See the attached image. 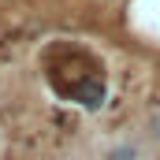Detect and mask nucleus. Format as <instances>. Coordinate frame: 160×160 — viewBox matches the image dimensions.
<instances>
[{"mask_svg": "<svg viewBox=\"0 0 160 160\" xmlns=\"http://www.w3.org/2000/svg\"><path fill=\"white\" fill-rule=\"evenodd\" d=\"M48 82L56 93L78 101L82 108H101L104 101V71L82 48H56L48 60Z\"/></svg>", "mask_w": 160, "mask_h": 160, "instance_id": "nucleus-1", "label": "nucleus"}, {"mask_svg": "<svg viewBox=\"0 0 160 160\" xmlns=\"http://www.w3.org/2000/svg\"><path fill=\"white\" fill-rule=\"evenodd\" d=\"M108 160H134V149H116Z\"/></svg>", "mask_w": 160, "mask_h": 160, "instance_id": "nucleus-2", "label": "nucleus"}, {"mask_svg": "<svg viewBox=\"0 0 160 160\" xmlns=\"http://www.w3.org/2000/svg\"><path fill=\"white\" fill-rule=\"evenodd\" d=\"M153 134H157V138H160V119H157V123H153Z\"/></svg>", "mask_w": 160, "mask_h": 160, "instance_id": "nucleus-3", "label": "nucleus"}]
</instances>
